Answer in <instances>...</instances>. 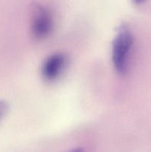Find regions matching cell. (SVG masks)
<instances>
[{"mask_svg":"<svg viewBox=\"0 0 151 152\" xmlns=\"http://www.w3.org/2000/svg\"><path fill=\"white\" fill-rule=\"evenodd\" d=\"M7 110V104L5 101H0V120L3 117Z\"/></svg>","mask_w":151,"mask_h":152,"instance_id":"277c9868","label":"cell"},{"mask_svg":"<svg viewBox=\"0 0 151 152\" xmlns=\"http://www.w3.org/2000/svg\"><path fill=\"white\" fill-rule=\"evenodd\" d=\"M66 64V57L62 53H54L49 56L44 62L41 69L42 76L47 81L57 78Z\"/></svg>","mask_w":151,"mask_h":152,"instance_id":"3957f363","label":"cell"},{"mask_svg":"<svg viewBox=\"0 0 151 152\" xmlns=\"http://www.w3.org/2000/svg\"><path fill=\"white\" fill-rule=\"evenodd\" d=\"M53 28V16L48 9L40 4L32 8V33L35 38L41 39L50 34Z\"/></svg>","mask_w":151,"mask_h":152,"instance_id":"7a4b0ae2","label":"cell"},{"mask_svg":"<svg viewBox=\"0 0 151 152\" xmlns=\"http://www.w3.org/2000/svg\"><path fill=\"white\" fill-rule=\"evenodd\" d=\"M133 3L136 4H142L146 1V0H132Z\"/></svg>","mask_w":151,"mask_h":152,"instance_id":"5b68a950","label":"cell"},{"mask_svg":"<svg viewBox=\"0 0 151 152\" xmlns=\"http://www.w3.org/2000/svg\"><path fill=\"white\" fill-rule=\"evenodd\" d=\"M133 42V36L128 28L123 24L120 25L113 42V62L115 70L120 74H124L127 70Z\"/></svg>","mask_w":151,"mask_h":152,"instance_id":"6da1fadb","label":"cell"},{"mask_svg":"<svg viewBox=\"0 0 151 152\" xmlns=\"http://www.w3.org/2000/svg\"><path fill=\"white\" fill-rule=\"evenodd\" d=\"M70 152H83V150L81 148H76V149L73 150V151Z\"/></svg>","mask_w":151,"mask_h":152,"instance_id":"8992f818","label":"cell"}]
</instances>
